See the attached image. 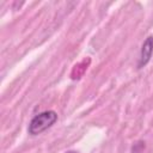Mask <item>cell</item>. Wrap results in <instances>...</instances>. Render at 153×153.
<instances>
[{
    "mask_svg": "<svg viewBox=\"0 0 153 153\" xmlns=\"http://www.w3.org/2000/svg\"><path fill=\"white\" fill-rule=\"evenodd\" d=\"M57 120V115L55 111H44V112H41L38 115H36L30 124H29V133L31 135H37V134H41L42 131L47 130L48 128H50Z\"/></svg>",
    "mask_w": 153,
    "mask_h": 153,
    "instance_id": "cell-1",
    "label": "cell"
},
{
    "mask_svg": "<svg viewBox=\"0 0 153 153\" xmlns=\"http://www.w3.org/2000/svg\"><path fill=\"white\" fill-rule=\"evenodd\" d=\"M153 53V36H149L146 38V41L143 42L142 47H141V53H140V57H139V62H137V68H142L145 67L148 61L151 60Z\"/></svg>",
    "mask_w": 153,
    "mask_h": 153,
    "instance_id": "cell-2",
    "label": "cell"
},
{
    "mask_svg": "<svg viewBox=\"0 0 153 153\" xmlns=\"http://www.w3.org/2000/svg\"><path fill=\"white\" fill-rule=\"evenodd\" d=\"M143 148H145L143 142H137V143L134 145V147H133V153H142Z\"/></svg>",
    "mask_w": 153,
    "mask_h": 153,
    "instance_id": "cell-3",
    "label": "cell"
},
{
    "mask_svg": "<svg viewBox=\"0 0 153 153\" xmlns=\"http://www.w3.org/2000/svg\"><path fill=\"white\" fill-rule=\"evenodd\" d=\"M67 153H75V152H67Z\"/></svg>",
    "mask_w": 153,
    "mask_h": 153,
    "instance_id": "cell-4",
    "label": "cell"
}]
</instances>
